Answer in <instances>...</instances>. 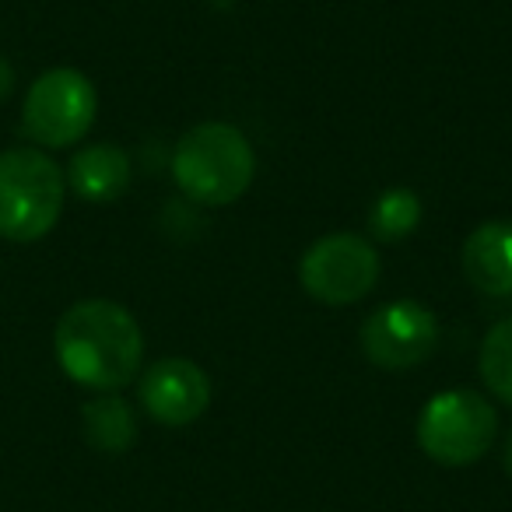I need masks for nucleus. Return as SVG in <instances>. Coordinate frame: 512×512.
<instances>
[{
    "label": "nucleus",
    "mask_w": 512,
    "mask_h": 512,
    "mask_svg": "<svg viewBox=\"0 0 512 512\" xmlns=\"http://www.w3.org/2000/svg\"><path fill=\"white\" fill-rule=\"evenodd\" d=\"M211 404V379L190 358H162L141 376V407L165 428L193 425Z\"/></svg>",
    "instance_id": "6e6552de"
},
{
    "label": "nucleus",
    "mask_w": 512,
    "mask_h": 512,
    "mask_svg": "<svg viewBox=\"0 0 512 512\" xmlns=\"http://www.w3.org/2000/svg\"><path fill=\"white\" fill-rule=\"evenodd\" d=\"M477 369H481V379L491 397H498L502 404L512 407V316L498 320L484 334Z\"/></svg>",
    "instance_id": "ddd939ff"
},
{
    "label": "nucleus",
    "mask_w": 512,
    "mask_h": 512,
    "mask_svg": "<svg viewBox=\"0 0 512 512\" xmlns=\"http://www.w3.org/2000/svg\"><path fill=\"white\" fill-rule=\"evenodd\" d=\"M467 281L481 295L509 299L512 295V221H484L467 235L460 253Z\"/></svg>",
    "instance_id": "1a4fd4ad"
},
{
    "label": "nucleus",
    "mask_w": 512,
    "mask_h": 512,
    "mask_svg": "<svg viewBox=\"0 0 512 512\" xmlns=\"http://www.w3.org/2000/svg\"><path fill=\"white\" fill-rule=\"evenodd\" d=\"M299 281L309 299L323 306H351L365 299L379 281L376 246L351 232L323 235L302 253Z\"/></svg>",
    "instance_id": "423d86ee"
},
{
    "label": "nucleus",
    "mask_w": 512,
    "mask_h": 512,
    "mask_svg": "<svg viewBox=\"0 0 512 512\" xmlns=\"http://www.w3.org/2000/svg\"><path fill=\"white\" fill-rule=\"evenodd\" d=\"M421 214H425V207H421L418 193L407 190V186H393V190L379 193V200L372 204L369 228L376 239L400 242V239H407V235L418 232Z\"/></svg>",
    "instance_id": "f8f14e48"
},
{
    "label": "nucleus",
    "mask_w": 512,
    "mask_h": 512,
    "mask_svg": "<svg viewBox=\"0 0 512 512\" xmlns=\"http://www.w3.org/2000/svg\"><path fill=\"white\" fill-rule=\"evenodd\" d=\"M439 323L432 309L414 299H397L379 306L362 323V351L376 369L407 372L435 351Z\"/></svg>",
    "instance_id": "0eeeda50"
},
{
    "label": "nucleus",
    "mask_w": 512,
    "mask_h": 512,
    "mask_svg": "<svg viewBox=\"0 0 512 512\" xmlns=\"http://www.w3.org/2000/svg\"><path fill=\"white\" fill-rule=\"evenodd\" d=\"M11 88H15V71H11V64L4 57H0V102L8 99Z\"/></svg>",
    "instance_id": "4468645a"
},
{
    "label": "nucleus",
    "mask_w": 512,
    "mask_h": 512,
    "mask_svg": "<svg viewBox=\"0 0 512 512\" xmlns=\"http://www.w3.org/2000/svg\"><path fill=\"white\" fill-rule=\"evenodd\" d=\"M176 186L207 207L235 204L256 176V155L249 137L232 123H197L186 130L172 155Z\"/></svg>",
    "instance_id": "f03ea898"
},
{
    "label": "nucleus",
    "mask_w": 512,
    "mask_h": 512,
    "mask_svg": "<svg viewBox=\"0 0 512 512\" xmlns=\"http://www.w3.org/2000/svg\"><path fill=\"white\" fill-rule=\"evenodd\" d=\"M53 351L67 379L88 390L113 393L141 369L144 334L127 306L109 299H85L60 316Z\"/></svg>",
    "instance_id": "f257e3e1"
},
{
    "label": "nucleus",
    "mask_w": 512,
    "mask_h": 512,
    "mask_svg": "<svg viewBox=\"0 0 512 512\" xmlns=\"http://www.w3.org/2000/svg\"><path fill=\"white\" fill-rule=\"evenodd\" d=\"M67 176L46 151H0V239L36 242L64 214Z\"/></svg>",
    "instance_id": "7ed1b4c3"
},
{
    "label": "nucleus",
    "mask_w": 512,
    "mask_h": 512,
    "mask_svg": "<svg viewBox=\"0 0 512 512\" xmlns=\"http://www.w3.org/2000/svg\"><path fill=\"white\" fill-rule=\"evenodd\" d=\"M502 463H505V474L512 477V432H509V439H505V453H502Z\"/></svg>",
    "instance_id": "2eb2a0df"
},
{
    "label": "nucleus",
    "mask_w": 512,
    "mask_h": 512,
    "mask_svg": "<svg viewBox=\"0 0 512 512\" xmlns=\"http://www.w3.org/2000/svg\"><path fill=\"white\" fill-rule=\"evenodd\" d=\"M81 428L92 449L106 456L127 453L137 442V414L123 397H95L81 407Z\"/></svg>",
    "instance_id": "9b49d317"
},
{
    "label": "nucleus",
    "mask_w": 512,
    "mask_h": 512,
    "mask_svg": "<svg viewBox=\"0 0 512 512\" xmlns=\"http://www.w3.org/2000/svg\"><path fill=\"white\" fill-rule=\"evenodd\" d=\"M498 414L474 390H442L418 414V446L442 467H470L491 449Z\"/></svg>",
    "instance_id": "20e7f679"
},
{
    "label": "nucleus",
    "mask_w": 512,
    "mask_h": 512,
    "mask_svg": "<svg viewBox=\"0 0 512 512\" xmlns=\"http://www.w3.org/2000/svg\"><path fill=\"white\" fill-rule=\"evenodd\" d=\"M99 113L95 85L74 67L39 74L22 102V130L39 148H71L92 130Z\"/></svg>",
    "instance_id": "39448f33"
},
{
    "label": "nucleus",
    "mask_w": 512,
    "mask_h": 512,
    "mask_svg": "<svg viewBox=\"0 0 512 512\" xmlns=\"http://www.w3.org/2000/svg\"><path fill=\"white\" fill-rule=\"evenodd\" d=\"M67 186L88 204H113L130 186V158L116 144H88L67 165Z\"/></svg>",
    "instance_id": "9d476101"
}]
</instances>
